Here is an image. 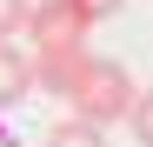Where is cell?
<instances>
[{"label":"cell","mask_w":153,"mask_h":147,"mask_svg":"<svg viewBox=\"0 0 153 147\" xmlns=\"http://www.w3.org/2000/svg\"><path fill=\"white\" fill-rule=\"evenodd\" d=\"M133 94H140V80H133V74H126L120 60H107V54H87L80 80H73V94H67V107H73V120L113 127V120H126Z\"/></svg>","instance_id":"1"},{"label":"cell","mask_w":153,"mask_h":147,"mask_svg":"<svg viewBox=\"0 0 153 147\" xmlns=\"http://www.w3.org/2000/svg\"><path fill=\"white\" fill-rule=\"evenodd\" d=\"M20 27L33 34V54H87L93 20L80 0H27V20Z\"/></svg>","instance_id":"2"},{"label":"cell","mask_w":153,"mask_h":147,"mask_svg":"<svg viewBox=\"0 0 153 147\" xmlns=\"http://www.w3.org/2000/svg\"><path fill=\"white\" fill-rule=\"evenodd\" d=\"M87 54H33V94H73V80H80Z\"/></svg>","instance_id":"3"},{"label":"cell","mask_w":153,"mask_h":147,"mask_svg":"<svg viewBox=\"0 0 153 147\" xmlns=\"http://www.w3.org/2000/svg\"><path fill=\"white\" fill-rule=\"evenodd\" d=\"M27 94H33V60L20 54L13 40H0V107L27 100Z\"/></svg>","instance_id":"4"},{"label":"cell","mask_w":153,"mask_h":147,"mask_svg":"<svg viewBox=\"0 0 153 147\" xmlns=\"http://www.w3.org/2000/svg\"><path fill=\"white\" fill-rule=\"evenodd\" d=\"M47 147H107V127H93V120H53L47 127Z\"/></svg>","instance_id":"5"},{"label":"cell","mask_w":153,"mask_h":147,"mask_svg":"<svg viewBox=\"0 0 153 147\" xmlns=\"http://www.w3.org/2000/svg\"><path fill=\"white\" fill-rule=\"evenodd\" d=\"M126 127H133V140H140V147H153V87H140V94H133Z\"/></svg>","instance_id":"6"},{"label":"cell","mask_w":153,"mask_h":147,"mask_svg":"<svg viewBox=\"0 0 153 147\" xmlns=\"http://www.w3.org/2000/svg\"><path fill=\"white\" fill-rule=\"evenodd\" d=\"M20 20H27V0H0V40H13Z\"/></svg>","instance_id":"7"},{"label":"cell","mask_w":153,"mask_h":147,"mask_svg":"<svg viewBox=\"0 0 153 147\" xmlns=\"http://www.w3.org/2000/svg\"><path fill=\"white\" fill-rule=\"evenodd\" d=\"M80 7H87V20H107V14H120V7H126V0H80Z\"/></svg>","instance_id":"8"}]
</instances>
